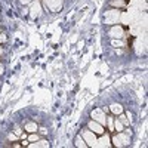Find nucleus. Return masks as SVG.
Returning a JSON list of instances; mask_svg holds the SVG:
<instances>
[{
	"label": "nucleus",
	"instance_id": "nucleus-1",
	"mask_svg": "<svg viewBox=\"0 0 148 148\" xmlns=\"http://www.w3.org/2000/svg\"><path fill=\"white\" fill-rule=\"evenodd\" d=\"M129 135L125 133V132H117L114 133L113 136H111V145H114V147H126L129 144Z\"/></svg>",
	"mask_w": 148,
	"mask_h": 148
},
{
	"label": "nucleus",
	"instance_id": "nucleus-2",
	"mask_svg": "<svg viewBox=\"0 0 148 148\" xmlns=\"http://www.w3.org/2000/svg\"><path fill=\"white\" fill-rule=\"evenodd\" d=\"M43 6L51 10V12H56L61 9V6H62V0H42Z\"/></svg>",
	"mask_w": 148,
	"mask_h": 148
},
{
	"label": "nucleus",
	"instance_id": "nucleus-3",
	"mask_svg": "<svg viewBox=\"0 0 148 148\" xmlns=\"http://www.w3.org/2000/svg\"><path fill=\"white\" fill-rule=\"evenodd\" d=\"M119 16H120L119 9L108 10V12H105V22L110 24V25H114V24H117V21H119Z\"/></svg>",
	"mask_w": 148,
	"mask_h": 148
},
{
	"label": "nucleus",
	"instance_id": "nucleus-4",
	"mask_svg": "<svg viewBox=\"0 0 148 148\" xmlns=\"http://www.w3.org/2000/svg\"><path fill=\"white\" fill-rule=\"evenodd\" d=\"M92 119L95 120V121H98V123H101V125L104 126L105 125V121H107V116H105V113H104V110H101V108H95L93 111H92Z\"/></svg>",
	"mask_w": 148,
	"mask_h": 148
},
{
	"label": "nucleus",
	"instance_id": "nucleus-5",
	"mask_svg": "<svg viewBox=\"0 0 148 148\" xmlns=\"http://www.w3.org/2000/svg\"><path fill=\"white\" fill-rule=\"evenodd\" d=\"M82 138L84 139V142L88 144V147H95V142H96V135L89 129V130H84L82 132Z\"/></svg>",
	"mask_w": 148,
	"mask_h": 148
},
{
	"label": "nucleus",
	"instance_id": "nucleus-6",
	"mask_svg": "<svg viewBox=\"0 0 148 148\" xmlns=\"http://www.w3.org/2000/svg\"><path fill=\"white\" fill-rule=\"evenodd\" d=\"M88 127L96 135V136H101V135L105 132V127L101 125V123H98V121H95V120H90V121H89Z\"/></svg>",
	"mask_w": 148,
	"mask_h": 148
},
{
	"label": "nucleus",
	"instance_id": "nucleus-7",
	"mask_svg": "<svg viewBox=\"0 0 148 148\" xmlns=\"http://www.w3.org/2000/svg\"><path fill=\"white\" fill-rule=\"evenodd\" d=\"M108 36L111 39H121L123 36H125V31H123V27L120 25H113L108 31Z\"/></svg>",
	"mask_w": 148,
	"mask_h": 148
},
{
	"label": "nucleus",
	"instance_id": "nucleus-8",
	"mask_svg": "<svg viewBox=\"0 0 148 148\" xmlns=\"http://www.w3.org/2000/svg\"><path fill=\"white\" fill-rule=\"evenodd\" d=\"M95 147H111V138L108 136V135H105V132H104L101 135V139L96 138Z\"/></svg>",
	"mask_w": 148,
	"mask_h": 148
},
{
	"label": "nucleus",
	"instance_id": "nucleus-9",
	"mask_svg": "<svg viewBox=\"0 0 148 148\" xmlns=\"http://www.w3.org/2000/svg\"><path fill=\"white\" fill-rule=\"evenodd\" d=\"M110 6H113L116 9H126L127 0H110Z\"/></svg>",
	"mask_w": 148,
	"mask_h": 148
},
{
	"label": "nucleus",
	"instance_id": "nucleus-10",
	"mask_svg": "<svg viewBox=\"0 0 148 148\" xmlns=\"http://www.w3.org/2000/svg\"><path fill=\"white\" fill-rule=\"evenodd\" d=\"M40 10H42V5H40V2H37V0H36V2L31 5V15L37 16L40 14Z\"/></svg>",
	"mask_w": 148,
	"mask_h": 148
},
{
	"label": "nucleus",
	"instance_id": "nucleus-11",
	"mask_svg": "<svg viewBox=\"0 0 148 148\" xmlns=\"http://www.w3.org/2000/svg\"><path fill=\"white\" fill-rule=\"evenodd\" d=\"M110 111H111L113 114L119 116V114L123 113V107H121L120 104H113V105H110Z\"/></svg>",
	"mask_w": 148,
	"mask_h": 148
},
{
	"label": "nucleus",
	"instance_id": "nucleus-12",
	"mask_svg": "<svg viewBox=\"0 0 148 148\" xmlns=\"http://www.w3.org/2000/svg\"><path fill=\"white\" fill-rule=\"evenodd\" d=\"M28 147L31 148H40V147H49V142L45 141V139H39V141H36L33 144H28Z\"/></svg>",
	"mask_w": 148,
	"mask_h": 148
},
{
	"label": "nucleus",
	"instance_id": "nucleus-13",
	"mask_svg": "<svg viewBox=\"0 0 148 148\" xmlns=\"http://www.w3.org/2000/svg\"><path fill=\"white\" fill-rule=\"evenodd\" d=\"M39 130V126L36 125V123H27L25 125V132L27 133H33V132H37Z\"/></svg>",
	"mask_w": 148,
	"mask_h": 148
},
{
	"label": "nucleus",
	"instance_id": "nucleus-14",
	"mask_svg": "<svg viewBox=\"0 0 148 148\" xmlns=\"http://www.w3.org/2000/svg\"><path fill=\"white\" fill-rule=\"evenodd\" d=\"M114 130H116V132H121V130H125V126H123V123H121L119 119H116V120H114Z\"/></svg>",
	"mask_w": 148,
	"mask_h": 148
},
{
	"label": "nucleus",
	"instance_id": "nucleus-15",
	"mask_svg": "<svg viewBox=\"0 0 148 148\" xmlns=\"http://www.w3.org/2000/svg\"><path fill=\"white\" fill-rule=\"evenodd\" d=\"M76 147H79V148H86V147H88V144H86L84 139L82 138V135L76 138Z\"/></svg>",
	"mask_w": 148,
	"mask_h": 148
},
{
	"label": "nucleus",
	"instance_id": "nucleus-16",
	"mask_svg": "<svg viewBox=\"0 0 148 148\" xmlns=\"http://www.w3.org/2000/svg\"><path fill=\"white\" fill-rule=\"evenodd\" d=\"M39 139H40V136L37 135V132L30 133V136H28V142H36V141H39Z\"/></svg>",
	"mask_w": 148,
	"mask_h": 148
},
{
	"label": "nucleus",
	"instance_id": "nucleus-17",
	"mask_svg": "<svg viewBox=\"0 0 148 148\" xmlns=\"http://www.w3.org/2000/svg\"><path fill=\"white\" fill-rule=\"evenodd\" d=\"M107 125H108V129H110V132H114V120L111 119V117H107Z\"/></svg>",
	"mask_w": 148,
	"mask_h": 148
},
{
	"label": "nucleus",
	"instance_id": "nucleus-18",
	"mask_svg": "<svg viewBox=\"0 0 148 148\" xmlns=\"http://www.w3.org/2000/svg\"><path fill=\"white\" fill-rule=\"evenodd\" d=\"M119 120L123 123V126H127V125H129V119H127L125 114H123V113H121V114H119Z\"/></svg>",
	"mask_w": 148,
	"mask_h": 148
},
{
	"label": "nucleus",
	"instance_id": "nucleus-19",
	"mask_svg": "<svg viewBox=\"0 0 148 148\" xmlns=\"http://www.w3.org/2000/svg\"><path fill=\"white\" fill-rule=\"evenodd\" d=\"M8 139H9V141H16V139H18V135H15V133H10L9 136H8Z\"/></svg>",
	"mask_w": 148,
	"mask_h": 148
},
{
	"label": "nucleus",
	"instance_id": "nucleus-20",
	"mask_svg": "<svg viewBox=\"0 0 148 148\" xmlns=\"http://www.w3.org/2000/svg\"><path fill=\"white\" fill-rule=\"evenodd\" d=\"M14 133H15V135H18V136H21V129H19L18 126H15V129H14Z\"/></svg>",
	"mask_w": 148,
	"mask_h": 148
},
{
	"label": "nucleus",
	"instance_id": "nucleus-21",
	"mask_svg": "<svg viewBox=\"0 0 148 148\" xmlns=\"http://www.w3.org/2000/svg\"><path fill=\"white\" fill-rule=\"evenodd\" d=\"M6 42V36L5 34H0V43H5Z\"/></svg>",
	"mask_w": 148,
	"mask_h": 148
},
{
	"label": "nucleus",
	"instance_id": "nucleus-22",
	"mask_svg": "<svg viewBox=\"0 0 148 148\" xmlns=\"http://www.w3.org/2000/svg\"><path fill=\"white\" fill-rule=\"evenodd\" d=\"M113 45H114V46H123V43H121L120 40H119V42H116V40H114V42H113Z\"/></svg>",
	"mask_w": 148,
	"mask_h": 148
},
{
	"label": "nucleus",
	"instance_id": "nucleus-23",
	"mask_svg": "<svg viewBox=\"0 0 148 148\" xmlns=\"http://www.w3.org/2000/svg\"><path fill=\"white\" fill-rule=\"evenodd\" d=\"M39 130H40V133H42V135H46V133H47V130H46L45 127H40Z\"/></svg>",
	"mask_w": 148,
	"mask_h": 148
},
{
	"label": "nucleus",
	"instance_id": "nucleus-24",
	"mask_svg": "<svg viewBox=\"0 0 148 148\" xmlns=\"http://www.w3.org/2000/svg\"><path fill=\"white\" fill-rule=\"evenodd\" d=\"M30 2H33V0H21L22 5H27V3H30Z\"/></svg>",
	"mask_w": 148,
	"mask_h": 148
},
{
	"label": "nucleus",
	"instance_id": "nucleus-25",
	"mask_svg": "<svg viewBox=\"0 0 148 148\" xmlns=\"http://www.w3.org/2000/svg\"><path fill=\"white\" fill-rule=\"evenodd\" d=\"M2 73H3V65L0 64V74H2Z\"/></svg>",
	"mask_w": 148,
	"mask_h": 148
},
{
	"label": "nucleus",
	"instance_id": "nucleus-26",
	"mask_svg": "<svg viewBox=\"0 0 148 148\" xmlns=\"http://www.w3.org/2000/svg\"><path fill=\"white\" fill-rule=\"evenodd\" d=\"M2 53H3V47H2V46H0V55H2Z\"/></svg>",
	"mask_w": 148,
	"mask_h": 148
}]
</instances>
